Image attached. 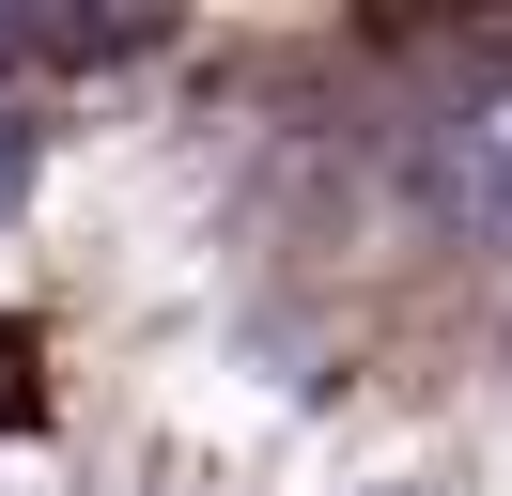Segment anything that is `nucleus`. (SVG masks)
<instances>
[{
	"mask_svg": "<svg viewBox=\"0 0 512 496\" xmlns=\"http://www.w3.org/2000/svg\"><path fill=\"white\" fill-rule=\"evenodd\" d=\"M435 202L466 217L481 248H512V78H497V93H466V109L435 124Z\"/></svg>",
	"mask_w": 512,
	"mask_h": 496,
	"instance_id": "1",
	"label": "nucleus"
},
{
	"mask_svg": "<svg viewBox=\"0 0 512 496\" xmlns=\"http://www.w3.org/2000/svg\"><path fill=\"white\" fill-rule=\"evenodd\" d=\"M0 186H16V155H0Z\"/></svg>",
	"mask_w": 512,
	"mask_h": 496,
	"instance_id": "2",
	"label": "nucleus"
}]
</instances>
